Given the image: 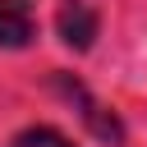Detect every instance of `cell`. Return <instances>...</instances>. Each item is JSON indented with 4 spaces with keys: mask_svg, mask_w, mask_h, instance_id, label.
Segmentation results:
<instances>
[{
    "mask_svg": "<svg viewBox=\"0 0 147 147\" xmlns=\"http://www.w3.org/2000/svg\"><path fill=\"white\" fill-rule=\"evenodd\" d=\"M60 37H64L74 51L92 46V37H96V14L87 9V0H60Z\"/></svg>",
    "mask_w": 147,
    "mask_h": 147,
    "instance_id": "1",
    "label": "cell"
},
{
    "mask_svg": "<svg viewBox=\"0 0 147 147\" xmlns=\"http://www.w3.org/2000/svg\"><path fill=\"white\" fill-rule=\"evenodd\" d=\"M32 41V0H0V46Z\"/></svg>",
    "mask_w": 147,
    "mask_h": 147,
    "instance_id": "2",
    "label": "cell"
},
{
    "mask_svg": "<svg viewBox=\"0 0 147 147\" xmlns=\"http://www.w3.org/2000/svg\"><path fill=\"white\" fill-rule=\"evenodd\" d=\"M9 147H74L64 133H55V129H28V133H18Z\"/></svg>",
    "mask_w": 147,
    "mask_h": 147,
    "instance_id": "3",
    "label": "cell"
}]
</instances>
